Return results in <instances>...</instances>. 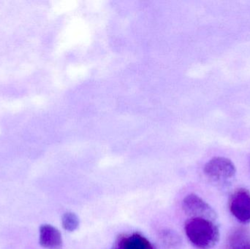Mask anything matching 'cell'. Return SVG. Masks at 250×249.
Wrapping results in <instances>:
<instances>
[{"label": "cell", "mask_w": 250, "mask_h": 249, "mask_svg": "<svg viewBox=\"0 0 250 249\" xmlns=\"http://www.w3.org/2000/svg\"><path fill=\"white\" fill-rule=\"evenodd\" d=\"M39 243L46 249H60L62 247V236L55 227L42 225L39 230Z\"/></svg>", "instance_id": "obj_5"}, {"label": "cell", "mask_w": 250, "mask_h": 249, "mask_svg": "<svg viewBox=\"0 0 250 249\" xmlns=\"http://www.w3.org/2000/svg\"><path fill=\"white\" fill-rule=\"evenodd\" d=\"M204 171L208 179L220 186L230 184L236 174V167L233 162L221 156L210 159L204 166Z\"/></svg>", "instance_id": "obj_2"}, {"label": "cell", "mask_w": 250, "mask_h": 249, "mask_svg": "<svg viewBox=\"0 0 250 249\" xmlns=\"http://www.w3.org/2000/svg\"><path fill=\"white\" fill-rule=\"evenodd\" d=\"M182 209L188 216L192 218H204L214 220L216 213L214 209L199 196L189 194L182 201Z\"/></svg>", "instance_id": "obj_3"}, {"label": "cell", "mask_w": 250, "mask_h": 249, "mask_svg": "<svg viewBox=\"0 0 250 249\" xmlns=\"http://www.w3.org/2000/svg\"><path fill=\"white\" fill-rule=\"evenodd\" d=\"M185 230L191 244L199 249L213 248L220 238L218 228L210 219L191 218L185 224Z\"/></svg>", "instance_id": "obj_1"}, {"label": "cell", "mask_w": 250, "mask_h": 249, "mask_svg": "<svg viewBox=\"0 0 250 249\" xmlns=\"http://www.w3.org/2000/svg\"><path fill=\"white\" fill-rule=\"evenodd\" d=\"M80 225L79 218L73 212H67L62 216V225L67 232H74Z\"/></svg>", "instance_id": "obj_8"}, {"label": "cell", "mask_w": 250, "mask_h": 249, "mask_svg": "<svg viewBox=\"0 0 250 249\" xmlns=\"http://www.w3.org/2000/svg\"><path fill=\"white\" fill-rule=\"evenodd\" d=\"M230 211L239 222L243 224L250 222V192L246 190H239L232 196Z\"/></svg>", "instance_id": "obj_4"}, {"label": "cell", "mask_w": 250, "mask_h": 249, "mask_svg": "<svg viewBox=\"0 0 250 249\" xmlns=\"http://www.w3.org/2000/svg\"><path fill=\"white\" fill-rule=\"evenodd\" d=\"M112 249H154L152 244L141 234L133 233L119 238Z\"/></svg>", "instance_id": "obj_6"}, {"label": "cell", "mask_w": 250, "mask_h": 249, "mask_svg": "<svg viewBox=\"0 0 250 249\" xmlns=\"http://www.w3.org/2000/svg\"><path fill=\"white\" fill-rule=\"evenodd\" d=\"M228 249H250V232L238 228L230 232L227 241Z\"/></svg>", "instance_id": "obj_7"}]
</instances>
